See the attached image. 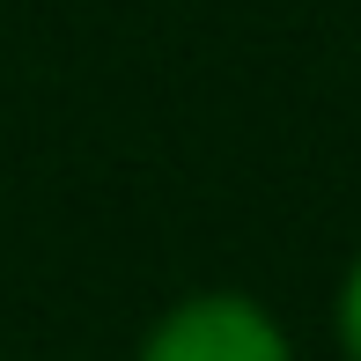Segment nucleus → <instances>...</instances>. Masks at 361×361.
<instances>
[{
  "instance_id": "f257e3e1",
  "label": "nucleus",
  "mask_w": 361,
  "mask_h": 361,
  "mask_svg": "<svg viewBox=\"0 0 361 361\" xmlns=\"http://www.w3.org/2000/svg\"><path fill=\"white\" fill-rule=\"evenodd\" d=\"M133 361H295V339L258 295L192 288L140 332Z\"/></svg>"
},
{
  "instance_id": "f03ea898",
  "label": "nucleus",
  "mask_w": 361,
  "mask_h": 361,
  "mask_svg": "<svg viewBox=\"0 0 361 361\" xmlns=\"http://www.w3.org/2000/svg\"><path fill=\"white\" fill-rule=\"evenodd\" d=\"M332 339L339 354L361 361V251L347 258V273H339V295H332Z\"/></svg>"
}]
</instances>
